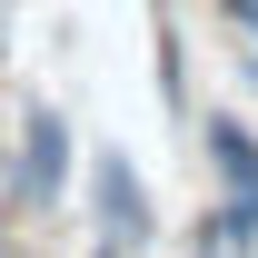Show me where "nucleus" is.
Masks as SVG:
<instances>
[{
	"instance_id": "1",
	"label": "nucleus",
	"mask_w": 258,
	"mask_h": 258,
	"mask_svg": "<svg viewBox=\"0 0 258 258\" xmlns=\"http://www.w3.org/2000/svg\"><path fill=\"white\" fill-rule=\"evenodd\" d=\"M199 149L219 179V209L199 219V238H219L228 258H258V129L228 119V109H199Z\"/></svg>"
},
{
	"instance_id": "2",
	"label": "nucleus",
	"mask_w": 258,
	"mask_h": 258,
	"mask_svg": "<svg viewBox=\"0 0 258 258\" xmlns=\"http://www.w3.org/2000/svg\"><path fill=\"white\" fill-rule=\"evenodd\" d=\"M10 209H60L70 179H80V139H70V109L60 99H30L20 109V139H10Z\"/></svg>"
},
{
	"instance_id": "3",
	"label": "nucleus",
	"mask_w": 258,
	"mask_h": 258,
	"mask_svg": "<svg viewBox=\"0 0 258 258\" xmlns=\"http://www.w3.org/2000/svg\"><path fill=\"white\" fill-rule=\"evenodd\" d=\"M80 179H90V219H99V238L109 248H149L159 238V199H149V179H139V159H119V149H90L80 159Z\"/></svg>"
},
{
	"instance_id": "4",
	"label": "nucleus",
	"mask_w": 258,
	"mask_h": 258,
	"mask_svg": "<svg viewBox=\"0 0 258 258\" xmlns=\"http://www.w3.org/2000/svg\"><path fill=\"white\" fill-rule=\"evenodd\" d=\"M219 20H228V30H248V40H258V0H219Z\"/></svg>"
},
{
	"instance_id": "5",
	"label": "nucleus",
	"mask_w": 258,
	"mask_h": 258,
	"mask_svg": "<svg viewBox=\"0 0 258 258\" xmlns=\"http://www.w3.org/2000/svg\"><path fill=\"white\" fill-rule=\"evenodd\" d=\"M238 80H248V90H258V50H248V60H238Z\"/></svg>"
},
{
	"instance_id": "6",
	"label": "nucleus",
	"mask_w": 258,
	"mask_h": 258,
	"mask_svg": "<svg viewBox=\"0 0 258 258\" xmlns=\"http://www.w3.org/2000/svg\"><path fill=\"white\" fill-rule=\"evenodd\" d=\"M0 50H10V0H0Z\"/></svg>"
},
{
	"instance_id": "7",
	"label": "nucleus",
	"mask_w": 258,
	"mask_h": 258,
	"mask_svg": "<svg viewBox=\"0 0 258 258\" xmlns=\"http://www.w3.org/2000/svg\"><path fill=\"white\" fill-rule=\"evenodd\" d=\"M199 258H228V248H219V238H199Z\"/></svg>"
},
{
	"instance_id": "8",
	"label": "nucleus",
	"mask_w": 258,
	"mask_h": 258,
	"mask_svg": "<svg viewBox=\"0 0 258 258\" xmlns=\"http://www.w3.org/2000/svg\"><path fill=\"white\" fill-rule=\"evenodd\" d=\"M0 258H20V238H0Z\"/></svg>"
}]
</instances>
